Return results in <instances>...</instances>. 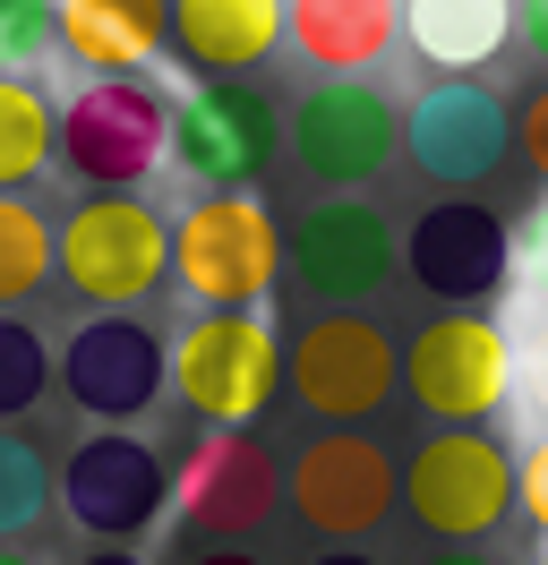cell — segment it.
<instances>
[{"label":"cell","mask_w":548,"mask_h":565,"mask_svg":"<svg viewBox=\"0 0 548 565\" xmlns=\"http://www.w3.org/2000/svg\"><path fill=\"white\" fill-rule=\"evenodd\" d=\"M283 232L257 189H214L171 214V282L198 300V318H249L274 291Z\"/></svg>","instance_id":"6da1fadb"},{"label":"cell","mask_w":548,"mask_h":565,"mask_svg":"<svg viewBox=\"0 0 548 565\" xmlns=\"http://www.w3.org/2000/svg\"><path fill=\"white\" fill-rule=\"evenodd\" d=\"M61 154L95 198H137V180L171 163V104L146 77H86L61 111Z\"/></svg>","instance_id":"7a4b0ae2"},{"label":"cell","mask_w":548,"mask_h":565,"mask_svg":"<svg viewBox=\"0 0 548 565\" xmlns=\"http://www.w3.org/2000/svg\"><path fill=\"white\" fill-rule=\"evenodd\" d=\"M61 282L77 300L137 318V300H155V282H171V214L146 198H86L61 223Z\"/></svg>","instance_id":"3957f363"},{"label":"cell","mask_w":548,"mask_h":565,"mask_svg":"<svg viewBox=\"0 0 548 565\" xmlns=\"http://www.w3.org/2000/svg\"><path fill=\"white\" fill-rule=\"evenodd\" d=\"M164 352H171V394L198 412V428H257L274 412L283 352H274V326L257 309L249 318H189Z\"/></svg>","instance_id":"277c9868"},{"label":"cell","mask_w":548,"mask_h":565,"mask_svg":"<svg viewBox=\"0 0 548 565\" xmlns=\"http://www.w3.org/2000/svg\"><path fill=\"white\" fill-rule=\"evenodd\" d=\"M283 377L301 394L308 412L326 428H360L377 420L394 386H403V352H394V334L360 309H326V318H308L292 334V352H283Z\"/></svg>","instance_id":"5b68a950"},{"label":"cell","mask_w":548,"mask_h":565,"mask_svg":"<svg viewBox=\"0 0 548 565\" xmlns=\"http://www.w3.org/2000/svg\"><path fill=\"white\" fill-rule=\"evenodd\" d=\"M394 154H403V111L369 77H317L292 104V163L326 198H360L377 172H394Z\"/></svg>","instance_id":"8992f818"},{"label":"cell","mask_w":548,"mask_h":565,"mask_svg":"<svg viewBox=\"0 0 548 565\" xmlns=\"http://www.w3.org/2000/svg\"><path fill=\"white\" fill-rule=\"evenodd\" d=\"M411 403L438 428H479L488 412L514 403V334L488 309H445L411 334Z\"/></svg>","instance_id":"52a82bcc"},{"label":"cell","mask_w":548,"mask_h":565,"mask_svg":"<svg viewBox=\"0 0 548 565\" xmlns=\"http://www.w3.org/2000/svg\"><path fill=\"white\" fill-rule=\"evenodd\" d=\"M411 523L438 531L445 548H479L514 514V455L488 428H438L403 471Z\"/></svg>","instance_id":"ba28073f"},{"label":"cell","mask_w":548,"mask_h":565,"mask_svg":"<svg viewBox=\"0 0 548 565\" xmlns=\"http://www.w3.org/2000/svg\"><path fill=\"white\" fill-rule=\"evenodd\" d=\"M61 505L86 540L129 548V540H146V531L171 514V462L155 455L146 437H129V428H95V437L68 446V462H61Z\"/></svg>","instance_id":"9c48e42d"},{"label":"cell","mask_w":548,"mask_h":565,"mask_svg":"<svg viewBox=\"0 0 548 565\" xmlns=\"http://www.w3.org/2000/svg\"><path fill=\"white\" fill-rule=\"evenodd\" d=\"M283 497H292V514H301L317 540L351 548V540H369V531L394 514L403 471H394V455H386L377 437H360V428H326V437H308L301 455H292Z\"/></svg>","instance_id":"30bf717a"},{"label":"cell","mask_w":548,"mask_h":565,"mask_svg":"<svg viewBox=\"0 0 548 565\" xmlns=\"http://www.w3.org/2000/svg\"><path fill=\"white\" fill-rule=\"evenodd\" d=\"M283 266L301 275L308 300L360 309V300H377L386 282L403 275V241H394V223H386L369 198H317V206L292 223Z\"/></svg>","instance_id":"8fae6325"},{"label":"cell","mask_w":548,"mask_h":565,"mask_svg":"<svg viewBox=\"0 0 548 565\" xmlns=\"http://www.w3.org/2000/svg\"><path fill=\"white\" fill-rule=\"evenodd\" d=\"M171 163L198 180V198L257 189V172L274 163V104L249 77H198L171 104Z\"/></svg>","instance_id":"7c38bea8"},{"label":"cell","mask_w":548,"mask_h":565,"mask_svg":"<svg viewBox=\"0 0 548 565\" xmlns=\"http://www.w3.org/2000/svg\"><path fill=\"white\" fill-rule=\"evenodd\" d=\"M274 497L283 471L249 428H198L189 455L171 462V514L198 531V540H249L274 523Z\"/></svg>","instance_id":"4fadbf2b"},{"label":"cell","mask_w":548,"mask_h":565,"mask_svg":"<svg viewBox=\"0 0 548 565\" xmlns=\"http://www.w3.org/2000/svg\"><path fill=\"white\" fill-rule=\"evenodd\" d=\"M61 386H68V403H77L86 420L129 428V420H146V412L164 403V386H171V352H164V334H155L146 318L103 309V318H86L77 334H68Z\"/></svg>","instance_id":"5bb4252c"},{"label":"cell","mask_w":548,"mask_h":565,"mask_svg":"<svg viewBox=\"0 0 548 565\" xmlns=\"http://www.w3.org/2000/svg\"><path fill=\"white\" fill-rule=\"evenodd\" d=\"M403 146H411V172L420 180H438L445 198H463V189H479L506 163L514 111L479 77H438V86H420V104L403 120Z\"/></svg>","instance_id":"9a60e30c"},{"label":"cell","mask_w":548,"mask_h":565,"mask_svg":"<svg viewBox=\"0 0 548 565\" xmlns=\"http://www.w3.org/2000/svg\"><path fill=\"white\" fill-rule=\"evenodd\" d=\"M411 282L445 300V309H479L514 282V223L479 198H438V206L411 223V248H403Z\"/></svg>","instance_id":"2e32d148"},{"label":"cell","mask_w":548,"mask_h":565,"mask_svg":"<svg viewBox=\"0 0 548 565\" xmlns=\"http://www.w3.org/2000/svg\"><path fill=\"white\" fill-rule=\"evenodd\" d=\"M283 43V0H171V61L189 77H249Z\"/></svg>","instance_id":"e0dca14e"},{"label":"cell","mask_w":548,"mask_h":565,"mask_svg":"<svg viewBox=\"0 0 548 565\" xmlns=\"http://www.w3.org/2000/svg\"><path fill=\"white\" fill-rule=\"evenodd\" d=\"M283 35L301 43L308 70L369 77L403 35V0H283Z\"/></svg>","instance_id":"ac0fdd59"},{"label":"cell","mask_w":548,"mask_h":565,"mask_svg":"<svg viewBox=\"0 0 548 565\" xmlns=\"http://www.w3.org/2000/svg\"><path fill=\"white\" fill-rule=\"evenodd\" d=\"M61 43L95 77H146L171 52V0H61Z\"/></svg>","instance_id":"d6986e66"},{"label":"cell","mask_w":548,"mask_h":565,"mask_svg":"<svg viewBox=\"0 0 548 565\" xmlns=\"http://www.w3.org/2000/svg\"><path fill=\"white\" fill-rule=\"evenodd\" d=\"M403 26L438 77H479L514 43V0H403Z\"/></svg>","instance_id":"ffe728a7"},{"label":"cell","mask_w":548,"mask_h":565,"mask_svg":"<svg viewBox=\"0 0 548 565\" xmlns=\"http://www.w3.org/2000/svg\"><path fill=\"white\" fill-rule=\"evenodd\" d=\"M52 146H61V111L43 104V86L0 77V198H18L27 180L52 172Z\"/></svg>","instance_id":"44dd1931"},{"label":"cell","mask_w":548,"mask_h":565,"mask_svg":"<svg viewBox=\"0 0 548 565\" xmlns=\"http://www.w3.org/2000/svg\"><path fill=\"white\" fill-rule=\"evenodd\" d=\"M52 275H61V232H52L27 198H0V309L34 300Z\"/></svg>","instance_id":"7402d4cb"},{"label":"cell","mask_w":548,"mask_h":565,"mask_svg":"<svg viewBox=\"0 0 548 565\" xmlns=\"http://www.w3.org/2000/svg\"><path fill=\"white\" fill-rule=\"evenodd\" d=\"M52 497H61V480H52L43 446L18 437V428H0V548H18V540L43 523V514H52Z\"/></svg>","instance_id":"603a6c76"},{"label":"cell","mask_w":548,"mask_h":565,"mask_svg":"<svg viewBox=\"0 0 548 565\" xmlns=\"http://www.w3.org/2000/svg\"><path fill=\"white\" fill-rule=\"evenodd\" d=\"M52 377H61V360H52V343L34 334L18 309H0V428L27 420L34 403L52 394Z\"/></svg>","instance_id":"cb8c5ba5"},{"label":"cell","mask_w":548,"mask_h":565,"mask_svg":"<svg viewBox=\"0 0 548 565\" xmlns=\"http://www.w3.org/2000/svg\"><path fill=\"white\" fill-rule=\"evenodd\" d=\"M61 52V0H0V77H27Z\"/></svg>","instance_id":"d4e9b609"},{"label":"cell","mask_w":548,"mask_h":565,"mask_svg":"<svg viewBox=\"0 0 548 565\" xmlns=\"http://www.w3.org/2000/svg\"><path fill=\"white\" fill-rule=\"evenodd\" d=\"M514 514H531V531L548 540V428L531 437V455L514 462Z\"/></svg>","instance_id":"484cf974"},{"label":"cell","mask_w":548,"mask_h":565,"mask_svg":"<svg viewBox=\"0 0 548 565\" xmlns=\"http://www.w3.org/2000/svg\"><path fill=\"white\" fill-rule=\"evenodd\" d=\"M514 154L540 172V189H548V77L523 95V111H514Z\"/></svg>","instance_id":"4316f807"},{"label":"cell","mask_w":548,"mask_h":565,"mask_svg":"<svg viewBox=\"0 0 548 565\" xmlns=\"http://www.w3.org/2000/svg\"><path fill=\"white\" fill-rule=\"evenodd\" d=\"M514 275L531 282V300L548 309V198H540V214H531V223L514 232Z\"/></svg>","instance_id":"83f0119b"},{"label":"cell","mask_w":548,"mask_h":565,"mask_svg":"<svg viewBox=\"0 0 548 565\" xmlns=\"http://www.w3.org/2000/svg\"><path fill=\"white\" fill-rule=\"evenodd\" d=\"M514 386L531 394V412L548 420V326L531 334V352H514Z\"/></svg>","instance_id":"f1b7e54d"},{"label":"cell","mask_w":548,"mask_h":565,"mask_svg":"<svg viewBox=\"0 0 548 565\" xmlns=\"http://www.w3.org/2000/svg\"><path fill=\"white\" fill-rule=\"evenodd\" d=\"M514 43L540 61V77H548V0H514Z\"/></svg>","instance_id":"f546056e"},{"label":"cell","mask_w":548,"mask_h":565,"mask_svg":"<svg viewBox=\"0 0 548 565\" xmlns=\"http://www.w3.org/2000/svg\"><path fill=\"white\" fill-rule=\"evenodd\" d=\"M189 565H266V557H249V548H198Z\"/></svg>","instance_id":"4dcf8cb0"},{"label":"cell","mask_w":548,"mask_h":565,"mask_svg":"<svg viewBox=\"0 0 548 565\" xmlns=\"http://www.w3.org/2000/svg\"><path fill=\"white\" fill-rule=\"evenodd\" d=\"M429 565H497V557H488V548H438Z\"/></svg>","instance_id":"1f68e13d"},{"label":"cell","mask_w":548,"mask_h":565,"mask_svg":"<svg viewBox=\"0 0 548 565\" xmlns=\"http://www.w3.org/2000/svg\"><path fill=\"white\" fill-rule=\"evenodd\" d=\"M77 565H146L137 548H95V557H77Z\"/></svg>","instance_id":"d6a6232c"},{"label":"cell","mask_w":548,"mask_h":565,"mask_svg":"<svg viewBox=\"0 0 548 565\" xmlns=\"http://www.w3.org/2000/svg\"><path fill=\"white\" fill-rule=\"evenodd\" d=\"M308 565H377V557H360V548H326V557H308Z\"/></svg>","instance_id":"836d02e7"},{"label":"cell","mask_w":548,"mask_h":565,"mask_svg":"<svg viewBox=\"0 0 548 565\" xmlns=\"http://www.w3.org/2000/svg\"><path fill=\"white\" fill-rule=\"evenodd\" d=\"M0 565H43V557H27V548H0Z\"/></svg>","instance_id":"e575fe53"},{"label":"cell","mask_w":548,"mask_h":565,"mask_svg":"<svg viewBox=\"0 0 548 565\" xmlns=\"http://www.w3.org/2000/svg\"><path fill=\"white\" fill-rule=\"evenodd\" d=\"M531 565H548V548H540V557H531Z\"/></svg>","instance_id":"d590c367"}]
</instances>
